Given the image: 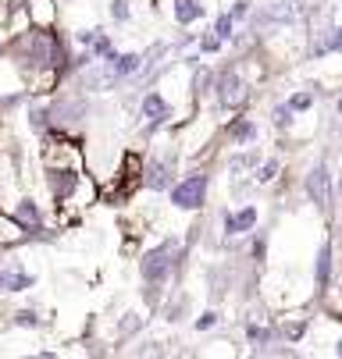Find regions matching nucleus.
Returning a JSON list of instances; mask_svg holds the SVG:
<instances>
[{
    "mask_svg": "<svg viewBox=\"0 0 342 359\" xmlns=\"http://www.w3.org/2000/svg\"><path fill=\"white\" fill-rule=\"evenodd\" d=\"M275 338H278L275 327H268V324H254V320L246 324V341H250V345H261V348H264V345H271Z\"/></svg>",
    "mask_w": 342,
    "mask_h": 359,
    "instance_id": "4468645a",
    "label": "nucleus"
},
{
    "mask_svg": "<svg viewBox=\"0 0 342 359\" xmlns=\"http://www.w3.org/2000/svg\"><path fill=\"white\" fill-rule=\"evenodd\" d=\"M218 320H221V317H218L214 310H207V313L197 317V324H192V327H197V331H211V327H218Z\"/></svg>",
    "mask_w": 342,
    "mask_h": 359,
    "instance_id": "412c9836",
    "label": "nucleus"
},
{
    "mask_svg": "<svg viewBox=\"0 0 342 359\" xmlns=\"http://www.w3.org/2000/svg\"><path fill=\"white\" fill-rule=\"evenodd\" d=\"M182 256H185V249L178 242H161V245L146 249L139 256V278L146 285V299H150V306H157L161 292H168L175 271L182 267Z\"/></svg>",
    "mask_w": 342,
    "mask_h": 359,
    "instance_id": "f257e3e1",
    "label": "nucleus"
},
{
    "mask_svg": "<svg viewBox=\"0 0 342 359\" xmlns=\"http://www.w3.org/2000/svg\"><path fill=\"white\" fill-rule=\"evenodd\" d=\"M278 175H282V161H278V157H268V161H261V164L254 168V182H257V185H271Z\"/></svg>",
    "mask_w": 342,
    "mask_h": 359,
    "instance_id": "ddd939ff",
    "label": "nucleus"
},
{
    "mask_svg": "<svg viewBox=\"0 0 342 359\" xmlns=\"http://www.w3.org/2000/svg\"><path fill=\"white\" fill-rule=\"evenodd\" d=\"M257 217H261V210L254 207V203H246V207H239V210H225V214H221V231H225V238H235V235L254 231V228H257Z\"/></svg>",
    "mask_w": 342,
    "mask_h": 359,
    "instance_id": "423d86ee",
    "label": "nucleus"
},
{
    "mask_svg": "<svg viewBox=\"0 0 342 359\" xmlns=\"http://www.w3.org/2000/svg\"><path fill=\"white\" fill-rule=\"evenodd\" d=\"M0 54H4V39H0Z\"/></svg>",
    "mask_w": 342,
    "mask_h": 359,
    "instance_id": "393cba45",
    "label": "nucleus"
},
{
    "mask_svg": "<svg viewBox=\"0 0 342 359\" xmlns=\"http://www.w3.org/2000/svg\"><path fill=\"white\" fill-rule=\"evenodd\" d=\"M29 25L36 29H58V4L54 0H25Z\"/></svg>",
    "mask_w": 342,
    "mask_h": 359,
    "instance_id": "1a4fd4ad",
    "label": "nucleus"
},
{
    "mask_svg": "<svg viewBox=\"0 0 342 359\" xmlns=\"http://www.w3.org/2000/svg\"><path fill=\"white\" fill-rule=\"evenodd\" d=\"M335 355H342V338H338V341H335Z\"/></svg>",
    "mask_w": 342,
    "mask_h": 359,
    "instance_id": "b1692460",
    "label": "nucleus"
},
{
    "mask_svg": "<svg viewBox=\"0 0 342 359\" xmlns=\"http://www.w3.org/2000/svg\"><path fill=\"white\" fill-rule=\"evenodd\" d=\"M225 139H228L232 146H250V142H257V121L246 118V114L228 118V125H225Z\"/></svg>",
    "mask_w": 342,
    "mask_h": 359,
    "instance_id": "6e6552de",
    "label": "nucleus"
},
{
    "mask_svg": "<svg viewBox=\"0 0 342 359\" xmlns=\"http://www.w3.org/2000/svg\"><path fill=\"white\" fill-rule=\"evenodd\" d=\"M207 189H211V175H207L204 168H197V171L182 175V178L168 189V199H171L175 210H200L204 203H207Z\"/></svg>",
    "mask_w": 342,
    "mask_h": 359,
    "instance_id": "7ed1b4c3",
    "label": "nucleus"
},
{
    "mask_svg": "<svg viewBox=\"0 0 342 359\" xmlns=\"http://www.w3.org/2000/svg\"><path fill=\"white\" fill-rule=\"evenodd\" d=\"M107 11H111L114 22H129V15H132V11H129V0H111Z\"/></svg>",
    "mask_w": 342,
    "mask_h": 359,
    "instance_id": "aec40b11",
    "label": "nucleus"
},
{
    "mask_svg": "<svg viewBox=\"0 0 342 359\" xmlns=\"http://www.w3.org/2000/svg\"><path fill=\"white\" fill-rule=\"evenodd\" d=\"M15 324H18V327H43V320H39L36 310H18V313H15Z\"/></svg>",
    "mask_w": 342,
    "mask_h": 359,
    "instance_id": "6ab92c4d",
    "label": "nucleus"
},
{
    "mask_svg": "<svg viewBox=\"0 0 342 359\" xmlns=\"http://www.w3.org/2000/svg\"><path fill=\"white\" fill-rule=\"evenodd\" d=\"M211 32H214V36H218L221 43H228V39L235 36V18H232V15H218V18H214V29H211Z\"/></svg>",
    "mask_w": 342,
    "mask_h": 359,
    "instance_id": "dca6fc26",
    "label": "nucleus"
},
{
    "mask_svg": "<svg viewBox=\"0 0 342 359\" xmlns=\"http://www.w3.org/2000/svg\"><path fill=\"white\" fill-rule=\"evenodd\" d=\"M204 4L200 0H171V18L178 22V25H192V22H200L204 18Z\"/></svg>",
    "mask_w": 342,
    "mask_h": 359,
    "instance_id": "9d476101",
    "label": "nucleus"
},
{
    "mask_svg": "<svg viewBox=\"0 0 342 359\" xmlns=\"http://www.w3.org/2000/svg\"><path fill=\"white\" fill-rule=\"evenodd\" d=\"M228 15H232L235 22H239V18H246V15H250V0H235V4H232V11H228Z\"/></svg>",
    "mask_w": 342,
    "mask_h": 359,
    "instance_id": "5701e85b",
    "label": "nucleus"
},
{
    "mask_svg": "<svg viewBox=\"0 0 342 359\" xmlns=\"http://www.w3.org/2000/svg\"><path fill=\"white\" fill-rule=\"evenodd\" d=\"M331 271H335V245H331V238H324L317 245V260H314V285H317V292H324L331 285Z\"/></svg>",
    "mask_w": 342,
    "mask_h": 359,
    "instance_id": "0eeeda50",
    "label": "nucleus"
},
{
    "mask_svg": "<svg viewBox=\"0 0 342 359\" xmlns=\"http://www.w3.org/2000/svg\"><path fill=\"white\" fill-rule=\"evenodd\" d=\"M22 242H29L25 228L11 214H0V245H22Z\"/></svg>",
    "mask_w": 342,
    "mask_h": 359,
    "instance_id": "f8f14e48",
    "label": "nucleus"
},
{
    "mask_svg": "<svg viewBox=\"0 0 342 359\" xmlns=\"http://www.w3.org/2000/svg\"><path fill=\"white\" fill-rule=\"evenodd\" d=\"M271 121H275V128H289L292 121H296V111H292L289 104H275V111H271Z\"/></svg>",
    "mask_w": 342,
    "mask_h": 359,
    "instance_id": "f3484780",
    "label": "nucleus"
},
{
    "mask_svg": "<svg viewBox=\"0 0 342 359\" xmlns=\"http://www.w3.org/2000/svg\"><path fill=\"white\" fill-rule=\"evenodd\" d=\"M139 121H143V132H146V135H154V132H161L164 125H171V121H175L171 100H168L161 89L143 93V96H139Z\"/></svg>",
    "mask_w": 342,
    "mask_h": 359,
    "instance_id": "20e7f679",
    "label": "nucleus"
},
{
    "mask_svg": "<svg viewBox=\"0 0 342 359\" xmlns=\"http://www.w3.org/2000/svg\"><path fill=\"white\" fill-rule=\"evenodd\" d=\"M285 104H289L292 111H296V114H307V111L314 107V93H310V89H300V93H292V96L285 100Z\"/></svg>",
    "mask_w": 342,
    "mask_h": 359,
    "instance_id": "2eb2a0df",
    "label": "nucleus"
},
{
    "mask_svg": "<svg viewBox=\"0 0 342 359\" xmlns=\"http://www.w3.org/2000/svg\"><path fill=\"white\" fill-rule=\"evenodd\" d=\"M303 192L307 199L314 203L317 210H331V199H335V185H331V171H328V161H317L307 175H303Z\"/></svg>",
    "mask_w": 342,
    "mask_h": 359,
    "instance_id": "39448f33",
    "label": "nucleus"
},
{
    "mask_svg": "<svg viewBox=\"0 0 342 359\" xmlns=\"http://www.w3.org/2000/svg\"><path fill=\"white\" fill-rule=\"evenodd\" d=\"M307 327H310V317H303V313H292V317H285V320L278 324V334H282L285 341L296 345V341L307 334Z\"/></svg>",
    "mask_w": 342,
    "mask_h": 359,
    "instance_id": "9b49d317",
    "label": "nucleus"
},
{
    "mask_svg": "<svg viewBox=\"0 0 342 359\" xmlns=\"http://www.w3.org/2000/svg\"><path fill=\"white\" fill-rule=\"evenodd\" d=\"M197 50H200V54H218V50H221V39H218L214 32H207V36L197 39Z\"/></svg>",
    "mask_w": 342,
    "mask_h": 359,
    "instance_id": "a211bd4d",
    "label": "nucleus"
},
{
    "mask_svg": "<svg viewBox=\"0 0 342 359\" xmlns=\"http://www.w3.org/2000/svg\"><path fill=\"white\" fill-rule=\"evenodd\" d=\"M211 96L218 100V107L221 111H228V114H239L242 107L250 104V79L242 75V68H221V72H214V89H211Z\"/></svg>",
    "mask_w": 342,
    "mask_h": 359,
    "instance_id": "f03ea898",
    "label": "nucleus"
},
{
    "mask_svg": "<svg viewBox=\"0 0 342 359\" xmlns=\"http://www.w3.org/2000/svg\"><path fill=\"white\" fill-rule=\"evenodd\" d=\"M139 324H143V317H139V313H125V320H121V327H118V334L125 338V334H132V331H136Z\"/></svg>",
    "mask_w": 342,
    "mask_h": 359,
    "instance_id": "4be33fe9",
    "label": "nucleus"
}]
</instances>
